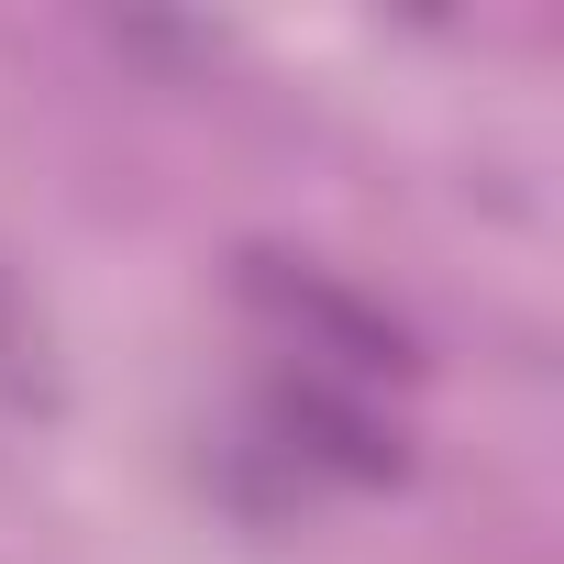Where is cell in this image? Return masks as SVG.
<instances>
[{"label": "cell", "mask_w": 564, "mask_h": 564, "mask_svg": "<svg viewBox=\"0 0 564 564\" xmlns=\"http://www.w3.org/2000/svg\"><path fill=\"white\" fill-rule=\"evenodd\" d=\"M276 432H289V454H311V465H333V476H355V487H388L399 476V443L366 421V410H344L322 377H276Z\"/></svg>", "instance_id": "7a4b0ae2"}, {"label": "cell", "mask_w": 564, "mask_h": 564, "mask_svg": "<svg viewBox=\"0 0 564 564\" xmlns=\"http://www.w3.org/2000/svg\"><path fill=\"white\" fill-rule=\"evenodd\" d=\"M0 399L12 410H56V333L23 289V265L0 254Z\"/></svg>", "instance_id": "3957f363"}, {"label": "cell", "mask_w": 564, "mask_h": 564, "mask_svg": "<svg viewBox=\"0 0 564 564\" xmlns=\"http://www.w3.org/2000/svg\"><path fill=\"white\" fill-rule=\"evenodd\" d=\"M243 300L289 333L300 355H322L333 377H410L421 355H410V333L377 311V300H355L333 265H311V254H276V243H254L243 254Z\"/></svg>", "instance_id": "6da1fadb"}]
</instances>
